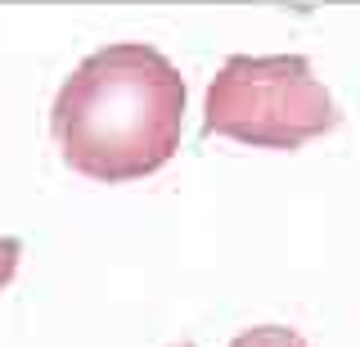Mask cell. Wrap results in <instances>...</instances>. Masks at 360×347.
I'll use <instances>...</instances> for the list:
<instances>
[{
    "instance_id": "obj_2",
    "label": "cell",
    "mask_w": 360,
    "mask_h": 347,
    "mask_svg": "<svg viewBox=\"0 0 360 347\" xmlns=\"http://www.w3.org/2000/svg\"><path fill=\"white\" fill-rule=\"evenodd\" d=\"M338 127V104L307 54H230L207 86L202 131L257 149H302Z\"/></svg>"
},
{
    "instance_id": "obj_4",
    "label": "cell",
    "mask_w": 360,
    "mask_h": 347,
    "mask_svg": "<svg viewBox=\"0 0 360 347\" xmlns=\"http://www.w3.org/2000/svg\"><path fill=\"white\" fill-rule=\"evenodd\" d=\"M18 257H22V244H18V239H9V234H0V289L14 279Z\"/></svg>"
},
{
    "instance_id": "obj_3",
    "label": "cell",
    "mask_w": 360,
    "mask_h": 347,
    "mask_svg": "<svg viewBox=\"0 0 360 347\" xmlns=\"http://www.w3.org/2000/svg\"><path fill=\"white\" fill-rule=\"evenodd\" d=\"M230 347H311V343L288 324H257V329H243Z\"/></svg>"
},
{
    "instance_id": "obj_1",
    "label": "cell",
    "mask_w": 360,
    "mask_h": 347,
    "mask_svg": "<svg viewBox=\"0 0 360 347\" xmlns=\"http://www.w3.org/2000/svg\"><path fill=\"white\" fill-rule=\"evenodd\" d=\"M50 131L63 163L90 181H140L167 167L185 131V77L144 41L86 54L59 86Z\"/></svg>"
},
{
    "instance_id": "obj_5",
    "label": "cell",
    "mask_w": 360,
    "mask_h": 347,
    "mask_svg": "<svg viewBox=\"0 0 360 347\" xmlns=\"http://www.w3.org/2000/svg\"><path fill=\"white\" fill-rule=\"evenodd\" d=\"M180 347H189V343H180Z\"/></svg>"
}]
</instances>
